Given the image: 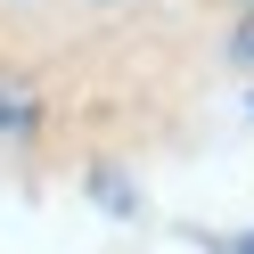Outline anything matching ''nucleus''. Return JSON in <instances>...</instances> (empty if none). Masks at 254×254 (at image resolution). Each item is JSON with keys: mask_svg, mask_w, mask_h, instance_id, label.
I'll use <instances>...</instances> for the list:
<instances>
[{"mask_svg": "<svg viewBox=\"0 0 254 254\" xmlns=\"http://www.w3.org/2000/svg\"><path fill=\"white\" fill-rule=\"evenodd\" d=\"M238 58H246V66H254V17L238 25Z\"/></svg>", "mask_w": 254, "mask_h": 254, "instance_id": "2", "label": "nucleus"}, {"mask_svg": "<svg viewBox=\"0 0 254 254\" xmlns=\"http://www.w3.org/2000/svg\"><path fill=\"white\" fill-rule=\"evenodd\" d=\"M230 254H254V238H238V246H230Z\"/></svg>", "mask_w": 254, "mask_h": 254, "instance_id": "3", "label": "nucleus"}, {"mask_svg": "<svg viewBox=\"0 0 254 254\" xmlns=\"http://www.w3.org/2000/svg\"><path fill=\"white\" fill-rule=\"evenodd\" d=\"M41 123V99H33V82H0V139H25Z\"/></svg>", "mask_w": 254, "mask_h": 254, "instance_id": "1", "label": "nucleus"}]
</instances>
